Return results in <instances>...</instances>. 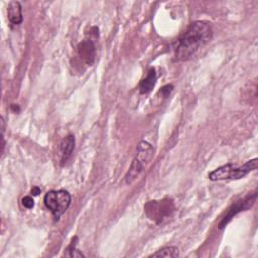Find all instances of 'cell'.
Masks as SVG:
<instances>
[{"label": "cell", "mask_w": 258, "mask_h": 258, "mask_svg": "<svg viewBox=\"0 0 258 258\" xmlns=\"http://www.w3.org/2000/svg\"><path fill=\"white\" fill-rule=\"evenodd\" d=\"M212 36L213 30L208 22L201 20L194 21L176 42V59L181 62L192 59L197 52L211 40Z\"/></svg>", "instance_id": "obj_1"}, {"label": "cell", "mask_w": 258, "mask_h": 258, "mask_svg": "<svg viewBox=\"0 0 258 258\" xmlns=\"http://www.w3.org/2000/svg\"><path fill=\"white\" fill-rule=\"evenodd\" d=\"M257 161L258 159L255 158L251 160H248L242 166H236L232 163L222 165L220 168L209 174V179L212 181L240 179L244 178L250 172L255 171L257 169Z\"/></svg>", "instance_id": "obj_2"}, {"label": "cell", "mask_w": 258, "mask_h": 258, "mask_svg": "<svg viewBox=\"0 0 258 258\" xmlns=\"http://www.w3.org/2000/svg\"><path fill=\"white\" fill-rule=\"evenodd\" d=\"M43 203L51 211L55 221H58L71 206L72 197L66 190H52L44 195Z\"/></svg>", "instance_id": "obj_3"}, {"label": "cell", "mask_w": 258, "mask_h": 258, "mask_svg": "<svg viewBox=\"0 0 258 258\" xmlns=\"http://www.w3.org/2000/svg\"><path fill=\"white\" fill-rule=\"evenodd\" d=\"M174 201L165 198L160 201H149L144 206L146 216L157 224H160L169 219L175 212Z\"/></svg>", "instance_id": "obj_4"}, {"label": "cell", "mask_w": 258, "mask_h": 258, "mask_svg": "<svg viewBox=\"0 0 258 258\" xmlns=\"http://www.w3.org/2000/svg\"><path fill=\"white\" fill-rule=\"evenodd\" d=\"M256 198H257V192L254 191L253 193L247 195L245 198H243L242 200L234 203L229 208L228 212H227V214L225 215V217L221 221V223L219 225V228L220 229L225 228V227L228 225L229 222L233 219L234 216H236L238 213H240V212H243V211H246V210L250 209L254 205V203L256 201Z\"/></svg>", "instance_id": "obj_5"}, {"label": "cell", "mask_w": 258, "mask_h": 258, "mask_svg": "<svg viewBox=\"0 0 258 258\" xmlns=\"http://www.w3.org/2000/svg\"><path fill=\"white\" fill-rule=\"evenodd\" d=\"M77 58L87 67L94 64L96 58V45L92 40L85 39L78 44Z\"/></svg>", "instance_id": "obj_6"}, {"label": "cell", "mask_w": 258, "mask_h": 258, "mask_svg": "<svg viewBox=\"0 0 258 258\" xmlns=\"http://www.w3.org/2000/svg\"><path fill=\"white\" fill-rule=\"evenodd\" d=\"M75 149V138L73 134L67 135L60 143V165H64L72 157Z\"/></svg>", "instance_id": "obj_7"}, {"label": "cell", "mask_w": 258, "mask_h": 258, "mask_svg": "<svg viewBox=\"0 0 258 258\" xmlns=\"http://www.w3.org/2000/svg\"><path fill=\"white\" fill-rule=\"evenodd\" d=\"M8 20L12 25H20L23 21L22 6L19 1H11L7 7Z\"/></svg>", "instance_id": "obj_8"}, {"label": "cell", "mask_w": 258, "mask_h": 258, "mask_svg": "<svg viewBox=\"0 0 258 258\" xmlns=\"http://www.w3.org/2000/svg\"><path fill=\"white\" fill-rule=\"evenodd\" d=\"M144 165L145 164L141 160H139L138 158H134L129 168V171L125 176V180L127 185H131L133 181L139 177V175L143 171Z\"/></svg>", "instance_id": "obj_9"}, {"label": "cell", "mask_w": 258, "mask_h": 258, "mask_svg": "<svg viewBox=\"0 0 258 258\" xmlns=\"http://www.w3.org/2000/svg\"><path fill=\"white\" fill-rule=\"evenodd\" d=\"M154 156V148L148 142L140 141L136 148V157L139 160H141L144 164H146Z\"/></svg>", "instance_id": "obj_10"}, {"label": "cell", "mask_w": 258, "mask_h": 258, "mask_svg": "<svg viewBox=\"0 0 258 258\" xmlns=\"http://www.w3.org/2000/svg\"><path fill=\"white\" fill-rule=\"evenodd\" d=\"M157 83V74L155 69H150L146 77L139 84V92L141 94H148L155 88Z\"/></svg>", "instance_id": "obj_11"}, {"label": "cell", "mask_w": 258, "mask_h": 258, "mask_svg": "<svg viewBox=\"0 0 258 258\" xmlns=\"http://www.w3.org/2000/svg\"><path fill=\"white\" fill-rule=\"evenodd\" d=\"M179 255V249L174 246H168L162 249H159V251L150 254L149 257H165V258H174L178 257Z\"/></svg>", "instance_id": "obj_12"}, {"label": "cell", "mask_w": 258, "mask_h": 258, "mask_svg": "<svg viewBox=\"0 0 258 258\" xmlns=\"http://www.w3.org/2000/svg\"><path fill=\"white\" fill-rule=\"evenodd\" d=\"M77 241H78V237L75 236L72 241H71V244L67 247L66 249V253L65 255L68 257H85V255L76 248V245H77Z\"/></svg>", "instance_id": "obj_13"}, {"label": "cell", "mask_w": 258, "mask_h": 258, "mask_svg": "<svg viewBox=\"0 0 258 258\" xmlns=\"http://www.w3.org/2000/svg\"><path fill=\"white\" fill-rule=\"evenodd\" d=\"M21 204L26 209H33L35 207V201L30 196H25L21 200Z\"/></svg>", "instance_id": "obj_14"}, {"label": "cell", "mask_w": 258, "mask_h": 258, "mask_svg": "<svg viewBox=\"0 0 258 258\" xmlns=\"http://www.w3.org/2000/svg\"><path fill=\"white\" fill-rule=\"evenodd\" d=\"M173 89H174V86L173 85H165L164 87L161 88V90L159 91V93H161L162 96L164 98H166V97H168L171 94Z\"/></svg>", "instance_id": "obj_15"}, {"label": "cell", "mask_w": 258, "mask_h": 258, "mask_svg": "<svg viewBox=\"0 0 258 258\" xmlns=\"http://www.w3.org/2000/svg\"><path fill=\"white\" fill-rule=\"evenodd\" d=\"M30 193H32L33 196H38V195H40V194L41 193V190H40V188H38V187H35V188L32 189V191H30Z\"/></svg>", "instance_id": "obj_16"}, {"label": "cell", "mask_w": 258, "mask_h": 258, "mask_svg": "<svg viewBox=\"0 0 258 258\" xmlns=\"http://www.w3.org/2000/svg\"><path fill=\"white\" fill-rule=\"evenodd\" d=\"M11 110L15 113H19L20 111V106L17 104H11Z\"/></svg>", "instance_id": "obj_17"}]
</instances>
